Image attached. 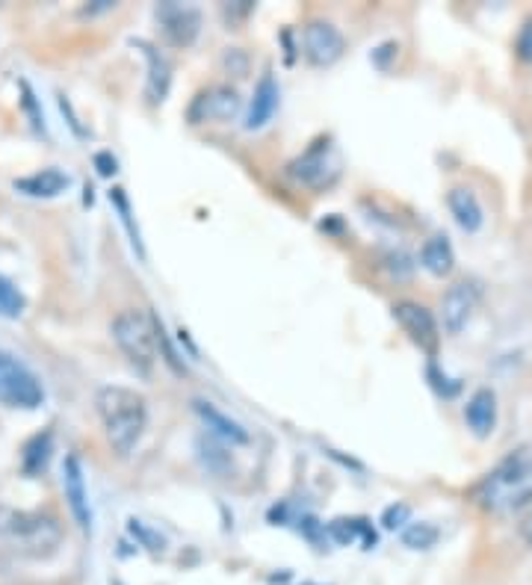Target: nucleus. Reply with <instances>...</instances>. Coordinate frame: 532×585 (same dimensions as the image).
Returning a JSON list of instances; mask_svg holds the SVG:
<instances>
[{
	"mask_svg": "<svg viewBox=\"0 0 532 585\" xmlns=\"http://www.w3.org/2000/svg\"><path fill=\"white\" fill-rule=\"evenodd\" d=\"M95 408L107 435V444L119 458H128L136 450V444L145 435L148 426V402L142 393L122 385H107L98 390Z\"/></svg>",
	"mask_w": 532,
	"mask_h": 585,
	"instance_id": "nucleus-1",
	"label": "nucleus"
},
{
	"mask_svg": "<svg viewBox=\"0 0 532 585\" xmlns=\"http://www.w3.org/2000/svg\"><path fill=\"white\" fill-rule=\"evenodd\" d=\"M476 500L491 515H509L532 503V450L503 458L476 488Z\"/></svg>",
	"mask_w": 532,
	"mask_h": 585,
	"instance_id": "nucleus-2",
	"label": "nucleus"
},
{
	"mask_svg": "<svg viewBox=\"0 0 532 585\" xmlns=\"http://www.w3.org/2000/svg\"><path fill=\"white\" fill-rule=\"evenodd\" d=\"M0 538L33 559L51 556L63 541V523L48 512H15L0 509Z\"/></svg>",
	"mask_w": 532,
	"mask_h": 585,
	"instance_id": "nucleus-3",
	"label": "nucleus"
},
{
	"mask_svg": "<svg viewBox=\"0 0 532 585\" xmlns=\"http://www.w3.org/2000/svg\"><path fill=\"white\" fill-rule=\"evenodd\" d=\"M113 340L136 373L151 376L157 364V325L145 311H122L113 320Z\"/></svg>",
	"mask_w": 532,
	"mask_h": 585,
	"instance_id": "nucleus-4",
	"label": "nucleus"
},
{
	"mask_svg": "<svg viewBox=\"0 0 532 585\" xmlns=\"http://www.w3.org/2000/svg\"><path fill=\"white\" fill-rule=\"evenodd\" d=\"M42 402H45V388L39 376L15 355L0 352V405L36 411Z\"/></svg>",
	"mask_w": 532,
	"mask_h": 585,
	"instance_id": "nucleus-5",
	"label": "nucleus"
},
{
	"mask_svg": "<svg viewBox=\"0 0 532 585\" xmlns=\"http://www.w3.org/2000/svg\"><path fill=\"white\" fill-rule=\"evenodd\" d=\"M243 110V98L234 86H210L201 89L187 110L190 125H222L237 119Z\"/></svg>",
	"mask_w": 532,
	"mask_h": 585,
	"instance_id": "nucleus-6",
	"label": "nucleus"
},
{
	"mask_svg": "<svg viewBox=\"0 0 532 585\" xmlns=\"http://www.w3.org/2000/svg\"><path fill=\"white\" fill-rule=\"evenodd\" d=\"M346 51V39L343 33L326 18H314L305 24L302 30V54L314 68H329L334 65Z\"/></svg>",
	"mask_w": 532,
	"mask_h": 585,
	"instance_id": "nucleus-7",
	"label": "nucleus"
},
{
	"mask_svg": "<svg viewBox=\"0 0 532 585\" xmlns=\"http://www.w3.org/2000/svg\"><path fill=\"white\" fill-rule=\"evenodd\" d=\"M394 320L399 323V328L408 334V340L420 349H426L429 355L438 349V323L432 317V311L420 302H397L394 305Z\"/></svg>",
	"mask_w": 532,
	"mask_h": 585,
	"instance_id": "nucleus-8",
	"label": "nucleus"
},
{
	"mask_svg": "<svg viewBox=\"0 0 532 585\" xmlns=\"http://www.w3.org/2000/svg\"><path fill=\"white\" fill-rule=\"evenodd\" d=\"M479 284L476 281H456L444 299H441V320H444V331L447 334H462V328L470 323L476 305H479Z\"/></svg>",
	"mask_w": 532,
	"mask_h": 585,
	"instance_id": "nucleus-9",
	"label": "nucleus"
},
{
	"mask_svg": "<svg viewBox=\"0 0 532 585\" xmlns=\"http://www.w3.org/2000/svg\"><path fill=\"white\" fill-rule=\"evenodd\" d=\"M63 491H66L68 509L77 520V526L83 532L92 529V509H89V491H86V476H83V464L77 455H66L63 464Z\"/></svg>",
	"mask_w": 532,
	"mask_h": 585,
	"instance_id": "nucleus-10",
	"label": "nucleus"
},
{
	"mask_svg": "<svg viewBox=\"0 0 532 585\" xmlns=\"http://www.w3.org/2000/svg\"><path fill=\"white\" fill-rule=\"evenodd\" d=\"M157 18L163 24V33L172 45L178 48H190L199 36V12L196 9H187V6H175V3H166L157 9Z\"/></svg>",
	"mask_w": 532,
	"mask_h": 585,
	"instance_id": "nucleus-11",
	"label": "nucleus"
},
{
	"mask_svg": "<svg viewBox=\"0 0 532 585\" xmlns=\"http://www.w3.org/2000/svg\"><path fill=\"white\" fill-rule=\"evenodd\" d=\"M465 420L467 429L476 435V438H491L494 426H497V393L488 388H479L465 405Z\"/></svg>",
	"mask_w": 532,
	"mask_h": 585,
	"instance_id": "nucleus-12",
	"label": "nucleus"
},
{
	"mask_svg": "<svg viewBox=\"0 0 532 585\" xmlns=\"http://www.w3.org/2000/svg\"><path fill=\"white\" fill-rule=\"evenodd\" d=\"M329 154L332 148L326 142H317L308 154H302L293 166H290V175L305 184V187H323L329 181V172H334L329 166Z\"/></svg>",
	"mask_w": 532,
	"mask_h": 585,
	"instance_id": "nucleus-13",
	"label": "nucleus"
},
{
	"mask_svg": "<svg viewBox=\"0 0 532 585\" xmlns=\"http://www.w3.org/2000/svg\"><path fill=\"white\" fill-rule=\"evenodd\" d=\"M278 98H281L278 83H275V77L266 71L264 77L258 80V86H255V98H252L249 116H246V130H261L264 125H269L272 116H275V110H278Z\"/></svg>",
	"mask_w": 532,
	"mask_h": 585,
	"instance_id": "nucleus-14",
	"label": "nucleus"
},
{
	"mask_svg": "<svg viewBox=\"0 0 532 585\" xmlns=\"http://www.w3.org/2000/svg\"><path fill=\"white\" fill-rule=\"evenodd\" d=\"M447 207H450L456 225H459L462 231H467V234H476V231L482 228V222H485L482 204H479V198H476V193H473L470 187H453V190L447 193Z\"/></svg>",
	"mask_w": 532,
	"mask_h": 585,
	"instance_id": "nucleus-15",
	"label": "nucleus"
},
{
	"mask_svg": "<svg viewBox=\"0 0 532 585\" xmlns=\"http://www.w3.org/2000/svg\"><path fill=\"white\" fill-rule=\"evenodd\" d=\"M193 405H196V414L204 420V426H207L213 435H219V438L228 441V444H249V432H246L237 420H231L228 414H222L213 402L196 399Z\"/></svg>",
	"mask_w": 532,
	"mask_h": 585,
	"instance_id": "nucleus-16",
	"label": "nucleus"
},
{
	"mask_svg": "<svg viewBox=\"0 0 532 585\" xmlns=\"http://www.w3.org/2000/svg\"><path fill=\"white\" fill-rule=\"evenodd\" d=\"M12 187L18 193L30 195V198H54V195L66 193L68 190V175H63L60 169H42L36 175L18 178Z\"/></svg>",
	"mask_w": 532,
	"mask_h": 585,
	"instance_id": "nucleus-17",
	"label": "nucleus"
},
{
	"mask_svg": "<svg viewBox=\"0 0 532 585\" xmlns=\"http://www.w3.org/2000/svg\"><path fill=\"white\" fill-rule=\"evenodd\" d=\"M420 266L429 275H435V278H447L453 272V266H456V252H453L450 240L441 237V234L438 237H429L423 243V249H420Z\"/></svg>",
	"mask_w": 532,
	"mask_h": 585,
	"instance_id": "nucleus-18",
	"label": "nucleus"
},
{
	"mask_svg": "<svg viewBox=\"0 0 532 585\" xmlns=\"http://www.w3.org/2000/svg\"><path fill=\"white\" fill-rule=\"evenodd\" d=\"M142 51H145V57H148V63H151V77H148V95H151V101L157 104V101H163L166 98V89H169V63L151 48V45H145V42H136Z\"/></svg>",
	"mask_w": 532,
	"mask_h": 585,
	"instance_id": "nucleus-19",
	"label": "nucleus"
},
{
	"mask_svg": "<svg viewBox=\"0 0 532 585\" xmlns=\"http://www.w3.org/2000/svg\"><path fill=\"white\" fill-rule=\"evenodd\" d=\"M51 447H54V435L45 432V435H36L27 447H24V470L33 476V473H42L48 467V458H51Z\"/></svg>",
	"mask_w": 532,
	"mask_h": 585,
	"instance_id": "nucleus-20",
	"label": "nucleus"
},
{
	"mask_svg": "<svg viewBox=\"0 0 532 585\" xmlns=\"http://www.w3.org/2000/svg\"><path fill=\"white\" fill-rule=\"evenodd\" d=\"M24 311H27L24 293H21L9 278L0 275V317H3V320H18Z\"/></svg>",
	"mask_w": 532,
	"mask_h": 585,
	"instance_id": "nucleus-21",
	"label": "nucleus"
},
{
	"mask_svg": "<svg viewBox=\"0 0 532 585\" xmlns=\"http://www.w3.org/2000/svg\"><path fill=\"white\" fill-rule=\"evenodd\" d=\"M438 538H441V532L432 523H411L402 529V544L411 550H429L438 544Z\"/></svg>",
	"mask_w": 532,
	"mask_h": 585,
	"instance_id": "nucleus-22",
	"label": "nucleus"
},
{
	"mask_svg": "<svg viewBox=\"0 0 532 585\" xmlns=\"http://www.w3.org/2000/svg\"><path fill=\"white\" fill-rule=\"evenodd\" d=\"M110 201H113V204L119 207V213H122V222H125L128 228H131L133 246H136V249L142 252V246H139V231L133 228V222H131V204H128V195H125V190H113V193H110Z\"/></svg>",
	"mask_w": 532,
	"mask_h": 585,
	"instance_id": "nucleus-23",
	"label": "nucleus"
},
{
	"mask_svg": "<svg viewBox=\"0 0 532 585\" xmlns=\"http://www.w3.org/2000/svg\"><path fill=\"white\" fill-rule=\"evenodd\" d=\"M411 518V506H405V503H394V506H388L385 509V515H382V526L385 529H402L405 523Z\"/></svg>",
	"mask_w": 532,
	"mask_h": 585,
	"instance_id": "nucleus-24",
	"label": "nucleus"
},
{
	"mask_svg": "<svg viewBox=\"0 0 532 585\" xmlns=\"http://www.w3.org/2000/svg\"><path fill=\"white\" fill-rule=\"evenodd\" d=\"M515 51L524 63H532V15L521 24L518 30V39H515Z\"/></svg>",
	"mask_w": 532,
	"mask_h": 585,
	"instance_id": "nucleus-25",
	"label": "nucleus"
},
{
	"mask_svg": "<svg viewBox=\"0 0 532 585\" xmlns=\"http://www.w3.org/2000/svg\"><path fill=\"white\" fill-rule=\"evenodd\" d=\"M95 163H98V172H101L104 178L116 175V160H113L110 154H98V157H95Z\"/></svg>",
	"mask_w": 532,
	"mask_h": 585,
	"instance_id": "nucleus-26",
	"label": "nucleus"
},
{
	"mask_svg": "<svg viewBox=\"0 0 532 585\" xmlns=\"http://www.w3.org/2000/svg\"><path fill=\"white\" fill-rule=\"evenodd\" d=\"M521 535H524V541L532 547V512L524 518V523H521Z\"/></svg>",
	"mask_w": 532,
	"mask_h": 585,
	"instance_id": "nucleus-27",
	"label": "nucleus"
}]
</instances>
